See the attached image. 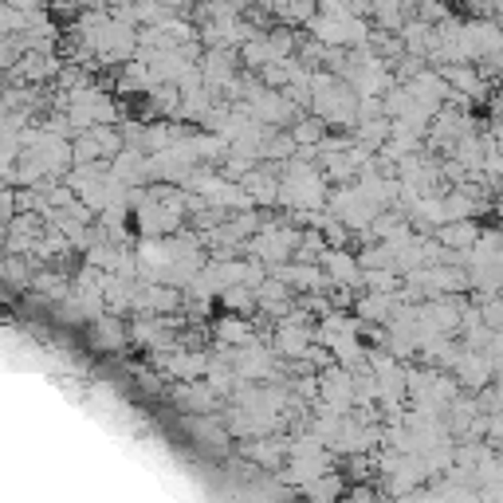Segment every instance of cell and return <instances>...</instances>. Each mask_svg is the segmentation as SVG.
Listing matches in <instances>:
<instances>
[{
  "instance_id": "cell-6",
  "label": "cell",
  "mask_w": 503,
  "mask_h": 503,
  "mask_svg": "<svg viewBox=\"0 0 503 503\" xmlns=\"http://www.w3.org/2000/svg\"><path fill=\"white\" fill-rule=\"evenodd\" d=\"M150 102H154V110H177V107H182V99H177V87H169V83H166V87H158Z\"/></svg>"
},
{
  "instance_id": "cell-7",
  "label": "cell",
  "mask_w": 503,
  "mask_h": 503,
  "mask_svg": "<svg viewBox=\"0 0 503 503\" xmlns=\"http://www.w3.org/2000/svg\"><path fill=\"white\" fill-rule=\"evenodd\" d=\"M441 240H449V244H460V240H476V224H460V229H444L441 232Z\"/></svg>"
},
{
  "instance_id": "cell-3",
  "label": "cell",
  "mask_w": 503,
  "mask_h": 503,
  "mask_svg": "<svg viewBox=\"0 0 503 503\" xmlns=\"http://www.w3.org/2000/svg\"><path fill=\"white\" fill-rule=\"evenodd\" d=\"M0 280H8L12 288H24V283L32 280V268H28L24 252H8V256H0Z\"/></svg>"
},
{
  "instance_id": "cell-4",
  "label": "cell",
  "mask_w": 503,
  "mask_h": 503,
  "mask_svg": "<svg viewBox=\"0 0 503 503\" xmlns=\"http://www.w3.org/2000/svg\"><path fill=\"white\" fill-rule=\"evenodd\" d=\"M244 185H248V189H244V193H248V201H264V205H272L275 201V189H280V185H275V177L260 174V169H256V174L248 169V182H244Z\"/></svg>"
},
{
  "instance_id": "cell-2",
  "label": "cell",
  "mask_w": 503,
  "mask_h": 503,
  "mask_svg": "<svg viewBox=\"0 0 503 503\" xmlns=\"http://www.w3.org/2000/svg\"><path fill=\"white\" fill-rule=\"evenodd\" d=\"M28 283H32V291H40V296L52 299V303L68 299V275L63 272H36Z\"/></svg>"
},
{
  "instance_id": "cell-1",
  "label": "cell",
  "mask_w": 503,
  "mask_h": 503,
  "mask_svg": "<svg viewBox=\"0 0 503 503\" xmlns=\"http://www.w3.org/2000/svg\"><path fill=\"white\" fill-rule=\"evenodd\" d=\"M91 338L99 350H115L126 343V327L115 319V315H94V327H91Z\"/></svg>"
},
{
  "instance_id": "cell-5",
  "label": "cell",
  "mask_w": 503,
  "mask_h": 503,
  "mask_svg": "<svg viewBox=\"0 0 503 503\" xmlns=\"http://www.w3.org/2000/svg\"><path fill=\"white\" fill-rule=\"evenodd\" d=\"M322 126H327L322 118H303L299 126L291 130V142H296V146H311V142L322 138Z\"/></svg>"
}]
</instances>
